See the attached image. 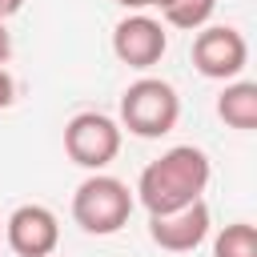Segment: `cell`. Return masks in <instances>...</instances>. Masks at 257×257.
Here are the masks:
<instances>
[{"label": "cell", "mask_w": 257, "mask_h": 257, "mask_svg": "<svg viewBox=\"0 0 257 257\" xmlns=\"http://www.w3.org/2000/svg\"><path fill=\"white\" fill-rule=\"evenodd\" d=\"M4 241L16 257H52L60 245V221L48 205H20L4 221Z\"/></svg>", "instance_id": "cell-7"}, {"label": "cell", "mask_w": 257, "mask_h": 257, "mask_svg": "<svg viewBox=\"0 0 257 257\" xmlns=\"http://www.w3.org/2000/svg\"><path fill=\"white\" fill-rule=\"evenodd\" d=\"M133 205H137V197L128 193V185L120 177L92 173L72 193V221L92 237H112V233H120L128 225Z\"/></svg>", "instance_id": "cell-3"}, {"label": "cell", "mask_w": 257, "mask_h": 257, "mask_svg": "<svg viewBox=\"0 0 257 257\" xmlns=\"http://www.w3.org/2000/svg\"><path fill=\"white\" fill-rule=\"evenodd\" d=\"M112 4H120V8H128V12H141V8H149V0H112Z\"/></svg>", "instance_id": "cell-15"}, {"label": "cell", "mask_w": 257, "mask_h": 257, "mask_svg": "<svg viewBox=\"0 0 257 257\" xmlns=\"http://www.w3.org/2000/svg\"><path fill=\"white\" fill-rule=\"evenodd\" d=\"M217 12V0H173L161 16H165V24H173V28H185V32H197V28H205L209 24V16Z\"/></svg>", "instance_id": "cell-11"}, {"label": "cell", "mask_w": 257, "mask_h": 257, "mask_svg": "<svg viewBox=\"0 0 257 257\" xmlns=\"http://www.w3.org/2000/svg\"><path fill=\"white\" fill-rule=\"evenodd\" d=\"M24 8V0H0V20H8V16H16Z\"/></svg>", "instance_id": "cell-14"}, {"label": "cell", "mask_w": 257, "mask_h": 257, "mask_svg": "<svg viewBox=\"0 0 257 257\" xmlns=\"http://www.w3.org/2000/svg\"><path fill=\"white\" fill-rule=\"evenodd\" d=\"M120 141H124V128L108 112H96V108H84V112L68 116V124H64V153L72 165H80L88 173H100L104 165H112L120 153Z\"/></svg>", "instance_id": "cell-4"}, {"label": "cell", "mask_w": 257, "mask_h": 257, "mask_svg": "<svg viewBox=\"0 0 257 257\" xmlns=\"http://www.w3.org/2000/svg\"><path fill=\"white\" fill-rule=\"evenodd\" d=\"M169 4H173V0H149V8H161V12H165Z\"/></svg>", "instance_id": "cell-16"}, {"label": "cell", "mask_w": 257, "mask_h": 257, "mask_svg": "<svg viewBox=\"0 0 257 257\" xmlns=\"http://www.w3.org/2000/svg\"><path fill=\"white\" fill-rule=\"evenodd\" d=\"M213 165L205 157V149L197 145H173L169 153H161L157 161H149L137 177V201L145 205V213H173L189 201H201V193L209 189Z\"/></svg>", "instance_id": "cell-1"}, {"label": "cell", "mask_w": 257, "mask_h": 257, "mask_svg": "<svg viewBox=\"0 0 257 257\" xmlns=\"http://www.w3.org/2000/svg\"><path fill=\"white\" fill-rule=\"evenodd\" d=\"M249 64V44L233 24H205L193 36V68L209 80H237Z\"/></svg>", "instance_id": "cell-5"}, {"label": "cell", "mask_w": 257, "mask_h": 257, "mask_svg": "<svg viewBox=\"0 0 257 257\" xmlns=\"http://www.w3.org/2000/svg\"><path fill=\"white\" fill-rule=\"evenodd\" d=\"M8 56H12V32H8V24L0 20V64H8Z\"/></svg>", "instance_id": "cell-13"}, {"label": "cell", "mask_w": 257, "mask_h": 257, "mask_svg": "<svg viewBox=\"0 0 257 257\" xmlns=\"http://www.w3.org/2000/svg\"><path fill=\"white\" fill-rule=\"evenodd\" d=\"M112 52H116L120 64L145 72V68L161 64V56L169 52V32H165L161 20H153L145 12H128L112 28Z\"/></svg>", "instance_id": "cell-6"}, {"label": "cell", "mask_w": 257, "mask_h": 257, "mask_svg": "<svg viewBox=\"0 0 257 257\" xmlns=\"http://www.w3.org/2000/svg\"><path fill=\"white\" fill-rule=\"evenodd\" d=\"M209 225H213V213L201 197V201H189L173 213H153L149 217V237L165 253H193L209 237Z\"/></svg>", "instance_id": "cell-8"}, {"label": "cell", "mask_w": 257, "mask_h": 257, "mask_svg": "<svg viewBox=\"0 0 257 257\" xmlns=\"http://www.w3.org/2000/svg\"><path fill=\"white\" fill-rule=\"evenodd\" d=\"M217 116L229 128L253 133L257 128V84L253 80H229L217 96Z\"/></svg>", "instance_id": "cell-9"}, {"label": "cell", "mask_w": 257, "mask_h": 257, "mask_svg": "<svg viewBox=\"0 0 257 257\" xmlns=\"http://www.w3.org/2000/svg\"><path fill=\"white\" fill-rule=\"evenodd\" d=\"M213 257H257V229L249 221H233L217 233Z\"/></svg>", "instance_id": "cell-10"}, {"label": "cell", "mask_w": 257, "mask_h": 257, "mask_svg": "<svg viewBox=\"0 0 257 257\" xmlns=\"http://www.w3.org/2000/svg\"><path fill=\"white\" fill-rule=\"evenodd\" d=\"M12 100H16V80H12V72L0 64V112L12 108Z\"/></svg>", "instance_id": "cell-12"}, {"label": "cell", "mask_w": 257, "mask_h": 257, "mask_svg": "<svg viewBox=\"0 0 257 257\" xmlns=\"http://www.w3.org/2000/svg\"><path fill=\"white\" fill-rule=\"evenodd\" d=\"M181 120V96L161 76H141L120 92V128H128L141 141H157L173 133Z\"/></svg>", "instance_id": "cell-2"}]
</instances>
